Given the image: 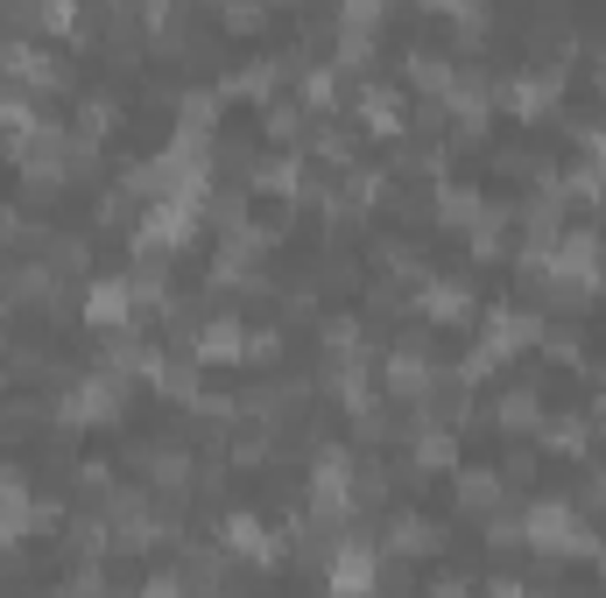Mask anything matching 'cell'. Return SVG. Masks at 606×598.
Returning a JSON list of instances; mask_svg holds the SVG:
<instances>
[{
    "label": "cell",
    "mask_w": 606,
    "mask_h": 598,
    "mask_svg": "<svg viewBox=\"0 0 606 598\" xmlns=\"http://www.w3.org/2000/svg\"><path fill=\"white\" fill-rule=\"evenodd\" d=\"M269 134H275V141H296V134H303L296 106H269Z\"/></svg>",
    "instance_id": "cell-9"
},
{
    "label": "cell",
    "mask_w": 606,
    "mask_h": 598,
    "mask_svg": "<svg viewBox=\"0 0 606 598\" xmlns=\"http://www.w3.org/2000/svg\"><path fill=\"white\" fill-rule=\"evenodd\" d=\"M261 22H269V8H226V29H261Z\"/></svg>",
    "instance_id": "cell-10"
},
{
    "label": "cell",
    "mask_w": 606,
    "mask_h": 598,
    "mask_svg": "<svg viewBox=\"0 0 606 598\" xmlns=\"http://www.w3.org/2000/svg\"><path fill=\"white\" fill-rule=\"evenodd\" d=\"M438 219H445V225H466V219H480V190H466V183H445V190H438Z\"/></svg>",
    "instance_id": "cell-4"
},
{
    "label": "cell",
    "mask_w": 606,
    "mask_h": 598,
    "mask_svg": "<svg viewBox=\"0 0 606 598\" xmlns=\"http://www.w3.org/2000/svg\"><path fill=\"white\" fill-rule=\"evenodd\" d=\"M50 261H56V267H64V275H85V261H92V246H85V240H71V233H64V240H56V246H50Z\"/></svg>",
    "instance_id": "cell-8"
},
{
    "label": "cell",
    "mask_w": 606,
    "mask_h": 598,
    "mask_svg": "<svg viewBox=\"0 0 606 598\" xmlns=\"http://www.w3.org/2000/svg\"><path fill=\"white\" fill-rule=\"evenodd\" d=\"M374 564H382L374 549H338L332 556V591L338 598H367L374 591Z\"/></svg>",
    "instance_id": "cell-1"
},
{
    "label": "cell",
    "mask_w": 606,
    "mask_h": 598,
    "mask_svg": "<svg viewBox=\"0 0 606 598\" xmlns=\"http://www.w3.org/2000/svg\"><path fill=\"white\" fill-rule=\"evenodd\" d=\"M445 543V528H430L424 514H395V528H388V549L395 556H430Z\"/></svg>",
    "instance_id": "cell-2"
},
{
    "label": "cell",
    "mask_w": 606,
    "mask_h": 598,
    "mask_svg": "<svg viewBox=\"0 0 606 598\" xmlns=\"http://www.w3.org/2000/svg\"><path fill=\"white\" fill-rule=\"evenodd\" d=\"M248 353H254V359H275V353H282V332H254Z\"/></svg>",
    "instance_id": "cell-11"
},
{
    "label": "cell",
    "mask_w": 606,
    "mask_h": 598,
    "mask_svg": "<svg viewBox=\"0 0 606 598\" xmlns=\"http://www.w3.org/2000/svg\"><path fill=\"white\" fill-rule=\"evenodd\" d=\"M501 493H508L501 472H459V507L466 514H501Z\"/></svg>",
    "instance_id": "cell-3"
},
{
    "label": "cell",
    "mask_w": 606,
    "mask_h": 598,
    "mask_svg": "<svg viewBox=\"0 0 606 598\" xmlns=\"http://www.w3.org/2000/svg\"><path fill=\"white\" fill-rule=\"evenodd\" d=\"M501 422H508V430L536 422V395H529V388H508V395H501Z\"/></svg>",
    "instance_id": "cell-7"
},
{
    "label": "cell",
    "mask_w": 606,
    "mask_h": 598,
    "mask_svg": "<svg viewBox=\"0 0 606 598\" xmlns=\"http://www.w3.org/2000/svg\"><path fill=\"white\" fill-rule=\"evenodd\" d=\"M226 535H233V549H248V556H275V543L261 535L254 514H233V521H226Z\"/></svg>",
    "instance_id": "cell-6"
},
{
    "label": "cell",
    "mask_w": 606,
    "mask_h": 598,
    "mask_svg": "<svg viewBox=\"0 0 606 598\" xmlns=\"http://www.w3.org/2000/svg\"><path fill=\"white\" fill-rule=\"evenodd\" d=\"M127 303H135V288H127V282H100V288H92V296H85V317H121L127 311Z\"/></svg>",
    "instance_id": "cell-5"
}]
</instances>
